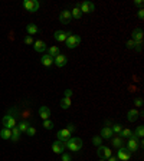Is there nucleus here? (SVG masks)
Segmentation results:
<instances>
[{
    "label": "nucleus",
    "mask_w": 144,
    "mask_h": 161,
    "mask_svg": "<svg viewBox=\"0 0 144 161\" xmlns=\"http://www.w3.org/2000/svg\"><path fill=\"white\" fill-rule=\"evenodd\" d=\"M2 122H3V127H5V128L12 129V128H14V127H16V118H14V115L7 114V115L3 116Z\"/></svg>",
    "instance_id": "obj_4"
},
{
    "label": "nucleus",
    "mask_w": 144,
    "mask_h": 161,
    "mask_svg": "<svg viewBox=\"0 0 144 161\" xmlns=\"http://www.w3.org/2000/svg\"><path fill=\"white\" fill-rule=\"evenodd\" d=\"M59 53H61V51H59L58 46H51V48H48V55H51L52 58H56Z\"/></svg>",
    "instance_id": "obj_24"
},
{
    "label": "nucleus",
    "mask_w": 144,
    "mask_h": 161,
    "mask_svg": "<svg viewBox=\"0 0 144 161\" xmlns=\"http://www.w3.org/2000/svg\"><path fill=\"white\" fill-rule=\"evenodd\" d=\"M56 137H58V141H62V142H65L68 138H71V132L68 131L66 128L64 129H59L58 131V134H56Z\"/></svg>",
    "instance_id": "obj_11"
},
{
    "label": "nucleus",
    "mask_w": 144,
    "mask_h": 161,
    "mask_svg": "<svg viewBox=\"0 0 144 161\" xmlns=\"http://www.w3.org/2000/svg\"><path fill=\"white\" fill-rule=\"evenodd\" d=\"M137 118H138V111L137 110H130L128 112H127V119H128L130 122H134Z\"/></svg>",
    "instance_id": "obj_20"
},
{
    "label": "nucleus",
    "mask_w": 144,
    "mask_h": 161,
    "mask_svg": "<svg viewBox=\"0 0 144 161\" xmlns=\"http://www.w3.org/2000/svg\"><path fill=\"white\" fill-rule=\"evenodd\" d=\"M13 142L19 141L20 140V131L17 129V127H14V128H12V138H10Z\"/></svg>",
    "instance_id": "obj_26"
},
{
    "label": "nucleus",
    "mask_w": 144,
    "mask_h": 161,
    "mask_svg": "<svg viewBox=\"0 0 144 161\" xmlns=\"http://www.w3.org/2000/svg\"><path fill=\"white\" fill-rule=\"evenodd\" d=\"M72 94H74V92H72V89H65V92H64V97H65V98H71Z\"/></svg>",
    "instance_id": "obj_39"
},
{
    "label": "nucleus",
    "mask_w": 144,
    "mask_h": 161,
    "mask_svg": "<svg viewBox=\"0 0 144 161\" xmlns=\"http://www.w3.org/2000/svg\"><path fill=\"white\" fill-rule=\"evenodd\" d=\"M33 49L36 52H39V53H43V52L48 49V46L43 40H35V43H33Z\"/></svg>",
    "instance_id": "obj_14"
},
{
    "label": "nucleus",
    "mask_w": 144,
    "mask_h": 161,
    "mask_svg": "<svg viewBox=\"0 0 144 161\" xmlns=\"http://www.w3.org/2000/svg\"><path fill=\"white\" fill-rule=\"evenodd\" d=\"M26 32L29 36H33V35H36L38 33V26L35 25V23H29L26 26Z\"/></svg>",
    "instance_id": "obj_21"
},
{
    "label": "nucleus",
    "mask_w": 144,
    "mask_h": 161,
    "mask_svg": "<svg viewBox=\"0 0 144 161\" xmlns=\"http://www.w3.org/2000/svg\"><path fill=\"white\" fill-rule=\"evenodd\" d=\"M98 161H107V160H104V158H99V160Z\"/></svg>",
    "instance_id": "obj_44"
},
{
    "label": "nucleus",
    "mask_w": 144,
    "mask_h": 161,
    "mask_svg": "<svg viewBox=\"0 0 144 161\" xmlns=\"http://www.w3.org/2000/svg\"><path fill=\"white\" fill-rule=\"evenodd\" d=\"M134 104H136V107H143V99H141V98H136V99H134Z\"/></svg>",
    "instance_id": "obj_38"
},
{
    "label": "nucleus",
    "mask_w": 144,
    "mask_h": 161,
    "mask_svg": "<svg viewBox=\"0 0 144 161\" xmlns=\"http://www.w3.org/2000/svg\"><path fill=\"white\" fill-rule=\"evenodd\" d=\"M107 161H118V158L115 157V155H111V157H110V158H108Z\"/></svg>",
    "instance_id": "obj_43"
},
{
    "label": "nucleus",
    "mask_w": 144,
    "mask_h": 161,
    "mask_svg": "<svg viewBox=\"0 0 144 161\" xmlns=\"http://www.w3.org/2000/svg\"><path fill=\"white\" fill-rule=\"evenodd\" d=\"M118 158V161H130L131 158V153L128 151L127 148H124V147H121V148H118L117 151V155H115Z\"/></svg>",
    "instance_id": "obj_5"
},
{
    "label": "nucleus",
    "mask_w": 144,
    "mask_h": 161,
    "mask_svg": "<svg viewBox=\"0 0 144 161\" xmlns=\"http://www.w3.org/2000/svg\"><path fill=\"white\" fill-rule=\"evenodd\" d=\"M23 42H25L26 45H33V43H35V39H33V36L26 35V36H25V39H23Z\"/></svg>",
    "instance_id": "obj_32"
},
{
    "label": "nucleus",
    "mask_w": 144,
    "mask_h": 161,
    "mask_svg": "<svg viewBox=\"0 0 144 161\" xmlns=\"http://www.w3.org/2000/svg\"><path fill=\"white\" fill-rule=\"evenodd\" d=\"M66 129H68V131H69V132H75V129H77V127H75V125H74V124H68V127H66Z\"/></svg>",
    "instance_id": "obj_37"
},
{
    "label": "nucleus",
    "mask_w": 144,
    "mask_h": 161,
    "mask_svg": "<svg viewBox=\"0 0 144 161\" xmlns=\"http://www.w3.org/2000/svg\"><path fill=\"white\" fill-rule=\"evenodd\" d=\"M0 137H2L3 140H10V138H12V129L2 128V131H0Z\"/></svg>",
    "instance_id": "obj_22"
},
{
    "label": "nucleus",
    "mask_w": 144,
    "mask_h": 161,
    "mask_svg": "<svg viewBox=\"0 0 144 161\" xmlns=\"http://www.w3.org/2000/svg\"><path fill=\"white\" fill-rule=\"evenodd\" d=\"M23 7L26 9L27 12H36L39 9V2L38 0H25L23 2Z\"/></svg>",
    "instance_id": "obj_6"
},
{
    "label": "nucleus",
    "mask_w": 144,
    "mask_h": 161,
    "mask_svg": "<svg viewBox=\"0 0 144 161\" xmlns=\"http://www.w3.org/2000/svg\"><path fill=\"white\" fill-rule=\"evenodd\" d=\"M68 35L69 32H64V30H56V32L53 33V38L56 42H65L66 38H68Z\"/></svg>",
    "instance_id": "obj_16"
},
{
    "label": "nucleus",
    "mask_w": 144,
    "mask_h": 161,
    "mask_svg": "<svg viewBox=\"0 0 144 161\" xmlns=\"http://www.w3.org/2000/svg\"><path fill=\"white\" fill-rule=\"evenodd\" d=\"M125 148L128 150L131 154L136 153V151L140 148V145H138V138H128V142H127V147H125Z\"/></svg>",
    "instance_id": "obj_7"
},
{
    "label": "nucleus",
    "mask_w": 144,
    "mask_h": 161,
    "mask_svg": "<svg viewBox=\"0 0 144 161\" xmlns=\"http://www.w3.org/2000/svg\"><path fill=\"white\" fill-rule=\"evenodd\" d=\"M125 46H127V48H128V49H134V48H136V42H134V40H128V42H127V43H125Z\"/></svg>",
    "instance_id": "obj_35"
},
{
    "label": "nucleus",
    "mask_w": 144,
    "mask_h": 161,
    "mask_svg": "<svg viewBox=\"0 0 144 161\" xmlns=\"http://www.w3.org/2000/svg\"><path fill=\"white\" fill-rule=\"evenodd\" d=\"M137 14H138V19H141V20L144 19V9H143V7H141V9L138 10V13H137Z\"/></svg>",
    "instance_id": "obj_40"
},
{
    "label": "nucleus",
    "mask_w": 144,
    "mask_h": 161,
    "mask_svg": "<svg viewBox=\"0 0 144 161\" xmlns=\"http://www.w3.org/2000/svg\"><path fill=\"white\" fill-rule=\"evenodd\" d=\"M112 155V150L110 148V147H102V158H104V160H108V158H110V157H111Z\"/></svg>",
    "instance_id": "obj_28"
},
{
    "label": "nucleus",
    "mask_w": 144,
    "mask_h": 161,
    "mask_svg": "<svg viewBox=\"0 0 144 161\" xmlns=\"http://www.w3.org/2000/svg\"><path fill=\"white\" fill-rule=\"evenodd\" d=\"M134 49H137V51H141V49H143V42H137Z\"/></svg>",
    "instance_id": "obj_41"
},
{
    "label": "nucleus",
    "mask_w": 144,
    "mask_h": 161,
    "mask_svg": "<svg viewBox=\"0 0 144 161\" xmlns=\"http://www.w3.org/2000/svg\"><path fill=\"white\" fill-rule=\"evenodd\" d=\"M53 127H55V124H53L52 119H45V121H43V128H46V129H52Z\"/></svg>",
    "instance_id": "obj_31"
},
{
    "label": "nucleus",
    "mask_w": 144,
    "mask_h": 161,
    "mask_svg": "<svg viewBox=\"0 0 144 161\" xmlns=\"http://www.w3.org/2000/svg\"><path fill=\"white\" fill-rule=\"evenodd\" d=\"M65 148H68L72 153H78L82 148V140L78 137H71L65 141Z\"/></svg>",
    "instance_id": "obj_1"
},
{
    "label": "nucleus",
    "mask_w": 144,
    "mask_h": 161,
    "mask_svg": "<svg viewBox=\"0 0 144 161\" xmlns=\"http://www.w3.org/2000/svg\"><path fill=\"white\" fill-rule=\"evenodd\" d=\"M111 142H112V147L117 148V150L121 148V147H124V138H121L120 135H112Z\"/></svg>",
    "instance_id": "obj_13"
},
{
    "label": "nucleus",
    "mask_w": 144,
    "mask_h": 161,
    "mask_svg": "<svg viewBox=\"0 0 144 161\" xmlns=\"http://www.w3.org/2000/svg\"><path fill=\"white\" fill-rule=\"evenodd\" d=\"M78 7H79V10H81L82 14H89V13H92L94 10H95V5L91 3V2H86V0L81 2Z\"/></svg>",
    "instance_id": "obj_3"
},
{
    "label": "nucleus",
    "mask_w": 144,
    "mask_h": 161,
    "mask_svg": "<svg viewBox=\"0 0 144 161\" xmlns=\"http://www.w3.org/2000/svg\"><path fill=\"white\" fill-rule=\"evenodd\" d=\"M52 151L55 153V154H62L64 151H65V142H62V141H56L52 144Z\"/></svg>",
    "instance_id": "obj_9"
},
{
    "label": "nucleus",
    "mask_w": 144,
    "mask_h": 161,
    "mask_svg": "<svg viewBox=\"0 0 144 161\" xmlns=\"http://www.w3.org/2000/svg\"><path fill=\"white\" fill-rule=\"evenodd\" d=\"M53 62H55V58H52L48 53H43V56L40 58V63L43 65V66H46V68H51L53 65Z\"/></svg>",
    "instance_id": "obj_10"
},
{
    "label": "nucleus",
    "mask_w": 144,
    "mask_h": 161,
    "mask_svg": "<svg viewBox=\"0 0 144 161\" xmlns=\"http://www.w3.org/2000/svg\"><path fill=\"white\" fill-rule=\"evenodd\" d=\"M72 157L69 154H66V153H62V161H71Z\"/></svg>",
    "instance_id": "obj_36"
},
{
    "label": "nucleus",
    "mask_w": 144,
    "mask_h": 161,
    "mask_svg": "<svg viewBox=\"0 0 144 161\" xmlns=\"http://www.w3.org/2000/svg\"><path fill=\"white\" fill-rule=\"evenodd\" d=\"M59 105H61V108H62V110H69V108H71V105H72L71 98H65V97H64L62 99H61Z\"/></svg>",
    "instance_id": "obj_19"
},
{
    "label": "nucleus",
    "mask_w": 144,
    "mask_h": 161,
    "mask_svg": "<svg viewBox=\"0 0 144 161\" xmlns=\"http://www.w3.org/2000/svg\"><path fill=\"white\" fill-rule=\"evenodd\" d=\"M16 127H17V129H19L20 132H26V129L30 127V124H29V121H20Z\"/></svg>",
    "instance_id": "obj_23"
},
{
    "label": "nucleus",
    "mask_w": 144,
    "mask_h": 161,
    "mask_svg": "<svg viewBox=\"0 0 144 161\" xmlns=\"http://www.w3.org/2000/svg\"><path fill=\"white\" fill-rule=\"evenodd\" d=\"M118 135L121 137V138H131V137H133V131H131L130 128H123Z\"/></svg>",
    "instance_id": "obj_25"
},
{
    "label": "nucleus",
    "mask_w": 144,
    "mask_h": 161,
    "mask_svg": "<svg viewBox=\"0 0 144 161\" xmlns=\"http://www.w3.org/2000/svg\"><path fill=\"white\" fill-rule=\"evenodd\" d=\"M39 116L45 121V119H49L51 118V110L48 108V107H45V105H42L39 108Z\"/></svg>",
    "instance_id": "obj_18"
},
{
    "label": "nucleus",
    "mask_w": 144,
    "mask_h": 161,
    "mask_svg": "<svg viewBox=\"0 0 144 161\" xmlns=\"http://www.w3.org/2000/svg\"><path fill=\"white\" fill-rule=\"evenodd\" d=\"M26 134H27V137H33L35 134H36V128L30 125V127H29V128L26 129Z\"/></svg>",
    "instance_id": "obj_33"
},
{
    "label": "nucleus",
    "mask_w": 144,
    "mask_h": 161,
    "mask_svg": "<svg viewBox=\"0 0 144 161\" xmlns=\"http://www.w3.org/2000/svg\"><path fill=\"white\" fill-rule=\"evenodd\" d=\"M53 63L56 65L58 68H64L66 63H68V58H66L65 55H62V53H59L58 56L55 58V62Z\"/></svg>",
    "instance_id": "obj_12"
},
{
    "label": "nucleus",
    "mask_w": 144,
    "mask_h": 161,
    "mask_svg": "<svg viewBox=\"0 0 144 161\" xmlns=\"http://www.w3.org/2000/svg\"><path fill=\"white\" fill-rule=\"evenodd\" d=\"M111 129H112V132H115V134H120V132H121V129H123V127H121L120 124H114Z\"/></svg>",
    "instance_id": "obj_34"
},
{
    "label": "nucleus",
    "mask_w": 144,
    "mask_h": 161,
    "mask_svg": "<svg viewBox=\"0 0 144 161\" xmlns=\"http://www.w3.org/2000/svg\"><path fill=\"white\" fill-rule=\"evenodd\" d=\"M112 135H114V132H112L111 127H104V128L101 129V138L102 140H111Z\"/></svg>",
    "instance_id": "obj_15"
},
{
    "label": "nucleus",
    "mask_w": 144,
    "mask_h": 161,
    "mask_svg": "<svg viewBox=\"0 0 144 161\" xmlns=\"http://www.w3.org/2000/svg\"><path fill=\"white\" fill-rule=\"evenodd\" d=\"M92 144H94V145H97V147L102 145V138H101L99 135H94L92 137Z\"/></svg>",
    "instance_id": "obj_30"
},
{
    "label": "nucleus",
    "mask_w": 144,
    "mask_h": 161,
    "mask_svg": "<svg viewBox=\"0 0 144 161\" xmlns=\"http://www.w3.org/2000/svg\"><path fill=\"white\" fill-rule=\"evenodd\" d=\"M65 43H66V48H68V49H75V48L81 43V38H79L78 35H74V33L69 32Z\"/></svg>",
    "instance_id": "obj_2"
},
{
    "label": "nucleus",
    "mask_w": 144,
    "mask_h": 161,
    "mask_svg": "<svg viewBox=\"0 0 144 161\" xmlns=\"http://www.w3.org/2000/svg\"><path fill=\"white\" fill-rule=\"evenodd\" d=\"M134 5H136V6H138L140 7V9H141V7H143V2H141V0H134Z\"/></svg>",
    "instance_id": "obj_42"
},
{
    "label": "nucleus",
    "mask_w": 144,
    "mask_h": 161,
    "mask_svg": "<svg viewBox=\"0 0 144 161\" xmlns=\"http://www.w3.org/2000/svg\"><path fill=\"white\" fill-rule=\"evenodd\" d=\"M131 40H134L136 43L137 42H143V30L141 29H134L131 33Z\"/></svg>",
    "instance_id": "obj_17"
},
{
    "label": "nucleus",
    "mask_w": 144,
    "mask_h": 161,
    "mask_svg": "<svg viewBox=\"0 0 144 161\" xmlns=\"http://www.w3.org/2000/svg\"><path fill=\"white\" fill-rule=\"evenodd\" d=\"M71 16L74 17V19H81V17H82V13H81V10H79L78 6H75L71 10Z\"/></svg>",
    "instance_id": "obj_27"
},
{
    "label": "nucleus",
    "mask_w": 144,
    "mask_h": 161,
    "mask_svg": "<svg viewBox=\"0 0 144 161\" xmlns=\"http://www.w3.org/2000/svg\"><path fill=\"white\" fill-rule=\"evenodd\" d=\"M71 19H72L71 10H68V9L62 10L61 14H59V22H61V23H64V25H68V23L71 22Z\"/></svg>",
    "instance_id": "obj_8"
},
{
    "label": "nucleus",
    "mask_w": 144,
    "mask_h": 161,
    "mask_svg": "<svg viewBox=\"0 0 144 161\" xmlns=\"http://www.w3.org/2000/svg\"><path fill=\"white\" fill-rule=\"evenodd\" d=\"M134 134H136V137H137L138 140H140V138H143V135H144V128H143V125L137 127V129L134 131Z\"/></svg>",
    "instance_id": "obj_29"
}]
</instances>
